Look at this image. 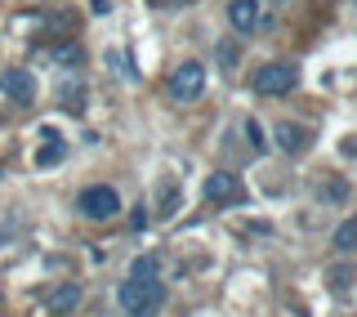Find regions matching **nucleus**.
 I'll return each mask as SVG.
<instances>
[{"label":"nucleus","mask_w":357,"mask_h":317,"mask_svg":"<svg viewBox=\"0 0 357 317\" xmlns=\"http://www.w3.org/2000/svg\"><path fill=\"white\" fill-rule=\"evenodd\" d=\"M228 22L237 36H250L255 27H259V0H232L228 5Z\"/></svg>","instance_id":"1a4fd4ad"},{"label":"nucleus","mask_w":357,"mask_h":317,"mask_svg":"<svg viewBox=\"0 0 357 317\" xmlns=\"http://www.w3.org/2000/svg\"><path fill=\"white\" fill-rule=\"evenodd\" d=\"M63 156H67V143H63L54 130H45V148L36 152V170H50V165H59Z\"/></svg>","instance_id":"9d476101"},{"label":"nucleus","mask_w":357,"mask_h":317,"mask_svg":"<svg viewBox=\"0 0 357 317\" xmlns=\"http://www.w3.org/2000/svg\"><path fill=\"white\" fill-rule=\"evenodd\" d=\"M299 85V67L295 63H264L259 72H255V89L268 98H277V94H290V89Z\"/></svg>","instance_id":"7ed1b4c3"},{"label":"nucleus","mask_w":357,"mask_h":317,"mask_svg":"<svg viewBox=\"0 0 357 317\" xmlns=\"http://www.w3.org/2000/svg\"><path fill=\"white\" fill-rule=\"evenodd\" d=\"M116 300H121V309H126V317H156L161 304H165V286H161L156 273H130L121 281Z\"/></svg>","instance_id":"f257e3e1"},{"label":"nucleus","mask_w":357,"mask_h":317,"mask_svg":"<svg viewBox=\"0 0 357 317\" xmlns=\"http://www.w3.org/2000/svg\"><path fill=\"white\" fill-rule=\"evenodd\" d=\"M219 63H223V72H232V67H237V40H219Z\"/></svg>","instance_id":"dca6fc26"},{"label":"nucleus","mask_w":357,"mask_h":317,"mask_svg":"<svg viewBox=\"0 0 357 317\" xmlns=\"http://www.w3.org/2000/svg\"><path fill=\"white\" fill-rule=\"evenodd\" d=\"M273 139H277V148H282L286 156H299V152H308V139H312V134L299 126V121H277Z\"/></svg>","instance_id":"6e6552de"},{"label":"nucleus","mask_w":357,"mask_h":317,"mask_svg":"<svg viewBox=\"0 0 357 317\" xmlns=\"http://www.w3.org/2000/svg\"><path fill=\"white\" fill-rule=\"evenodd\" d=\"M331 246H335V251H344V255H349V251H357V214H349V219H344L340 228H335Z\"/></svg>","instance_id":"f8f14e48"},{"label":"nucleus","mask_w":357,"mask_h":317,"mask_svg":"<svg viewBox=\"0 0 357 317\" xmlns=\"http://www.w3.org/2000/svg\"><path fill=\"white\" fill-rule=\"evenodd\" d=\"M241 134H245V148H250V156H259L264 148H268V139H264V126H259V121H245V126H241Z\"/></svg>","instance_id":"4468645a"},{"label":"nucleus","mask_w":357,"mask_h":317,"mask_svg":"<svg viewBox=\"0 0 357 317\" xmlns=\"http://www.w3.org/2000/svg\"><path fill=\"white\" fill-rule=\"evenodd\" d=\"M178 201H183V192H178V184L174 179H161V188H156V214H174L178 210Z\"/></svg>","instance_id":"9b49d317"},{"label":"nucleus","mask_w":357,"mask_h":317,"mask_svg":"<svg viewBox=\"0 0 357 317\" xmlns=\"http://www.w3.org/2000/svg\"><path fill=\"white\" fill-rule=\"evenodd\" d=\"M130 273H156V255H139L130 264Z\"/></svg>","instance_id":"f3484780"},{"label":"nucleus","mask_w":357,"mask_h":317,"mask_svg":"<svg viewBox=\"0 0 357 317\" xmlns=\"http://www.w3.org/2000/svg\"><path fill=\"white\" fill-rule=\"evenodd\" d=\"M201 89H206V67L201 63H178L174 76H170V94L178 98V103H192V98H201Z\"/></svg>","instance_id":"20e7f679"},{"label":"nucleus","mask_w":357,"mask_h":317,"mask_svg":"<svg viewBox=\"0 0 357 317\" xmlns=\"http://www.w3.org/2000/svg\"><path fill=\"white\" fill-rule=\"evenodd\" d=\"M50 59L63 63V67H81V63H85V50H81V45H54Z\"/></svg>","instance_id":"ddd939ff"},{"label":"nucleus","mask_w":357,"mask_h":317,"mask_svg":"<svg viewBox=\"0 0 357 317\" xmlns=\"http://www.w3.org/2000/svg\"><path fill=\"white\" fill-rule=\"evenodd\" d=\"M161 5H192V0H161Z\"/></svg>","instance_id":"a211bd4d"},{"label":"nucleus","mask_w":357,"mask_h":317,"mask_svg":"<svg viewBox=\"0 0 357 317\" xmlns=\"http://www.w3.org/2000/svg\"><path fill=\"white\" fill-rule=\"evenodd\" d=\"M63 108L67 112H81L85 108V85L76 81V85H63Z\"/></svg>","instance_id":"2eb2a0df"},{"label":"nucleus","mask_w":357,"mask_h":317,"mask_svg":"<svg viewBox=\"0 0 357 317\" xmlns=\"http://www.w3.org/2000/svg\"><path fill=\"white\" fill-rule=\"evenodd\" d=\"M0 94L14 98V103H31L36 98V76L27 67H9V72H0Z\"/></svg>","instance_id":"0eeeda50"},{"label":"nucleus","mask_w":357,"mask_h":317,"mask_svg":"<svg viewBox=\"0 0 357 317\" xmlns=\"http://www.w3.org/2000/svg\"><path fill=\"white\" fill-rule=\"evenodd\" d=\"M81 304V281H54L50 290L40 295V313H50V317H67Z\"/></svg>","instance_id":"423d86ee"},{"label":"nucleus","mask_w":357,"mask_h":317,"mask_svg":"<svg viewBox=\"0 0 357 317\" xmlns=\"http://www.w3.org/2000/svg\"><path fill=\"white\" fill-rule=\"evenodd\" d=\"M206 201L210 206H237V201H245V188L237 175H228V170H215V175H206Z\"/></svg>","instance_id":"39448f33"},{"label":"nucleus","mask_w":357,"mask_h":317,"mask_svg":"<svg viewBox=\"0 0 357 317\" xmlns=\"http://www.w3.org/2000/svg\"><path fill=\"white\" fill-rule=\"evenodd\" d=\"M76 210H81L85 219L107 223V219H116V214H121V197H116V188L94 184V188H85L81 197H76Z\"/></svg>","instance_id":"f03ea898"}]
</instances>
